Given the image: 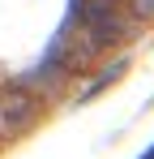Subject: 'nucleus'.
I'll return each mask as SVG.
<instances>
[{
  "label": "nucleus",
  "mask_w": 154,
  "mask_h": 159,
  "mask_svg": "<svg viewBox=\"0 0 154 159\" xmlns=\"http://www.w3.org/2000/svg\"><path fill=\"white\" fill-rule=\"evenodd\" d=\"M73 13L86 30V48H107L128 34V17L116 0H73Z\"/></svg>",
  "instance_id": "f257e3e1"
},
{
  "label": "nucleus",
  "mask_w": 154,
  "mask_h": 159,
  "mask_svg": "<svg viewBox=\"0 0 154 159\" xmlns=\"http://www.w3.org/2000/svg\"><path fill=\"white\" fill-rule=\"evenodd\" d=\"M137 17H154V0H128Z\"/></svg>",
  "instance_id": "f03ea898"
},
{
  "label": "nucleus",
  "mask_w": 154,
  "mask_h": 159,
  "mask_svg": "<svg viewBox=\"0 0 154 159\" xmlns=\"http://www.w3.org/2000/svg\"><path fill=\"white\" fill-rule=\"evenodd\" d=\"M141 159H154V146H150V151H146V155H141Z\"/></svg>",
  "instance_id": "7ed1b4c3"
}]
</instances>
